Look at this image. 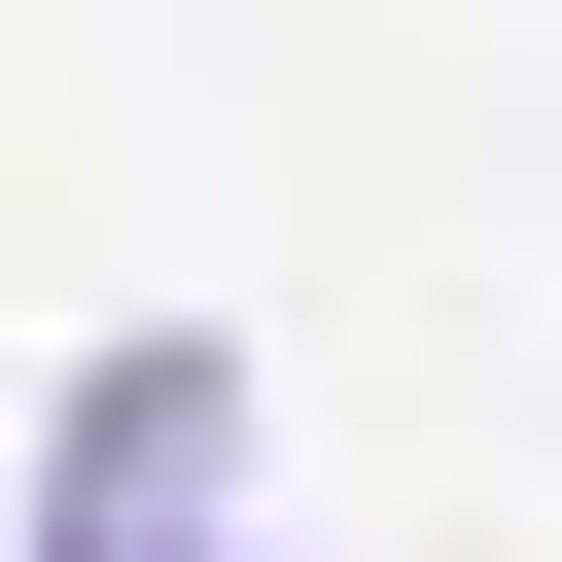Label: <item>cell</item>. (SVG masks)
Masks as SVG:
<instances>
[{"label": "cell", "instance_id": "1", "mask_svg": "<svg viewBox=\"0 0 562 562\" xmlns=\"http://www.w3.org/2000/svg\"><path fill=\"white\" fill-rule=\"evenodd\" d=\"M0 562H246V351H211V316L70 351V422H35V527H0Z\"/></svg>", "mask_w": 562, "mask_h": 562}]
</instances>
